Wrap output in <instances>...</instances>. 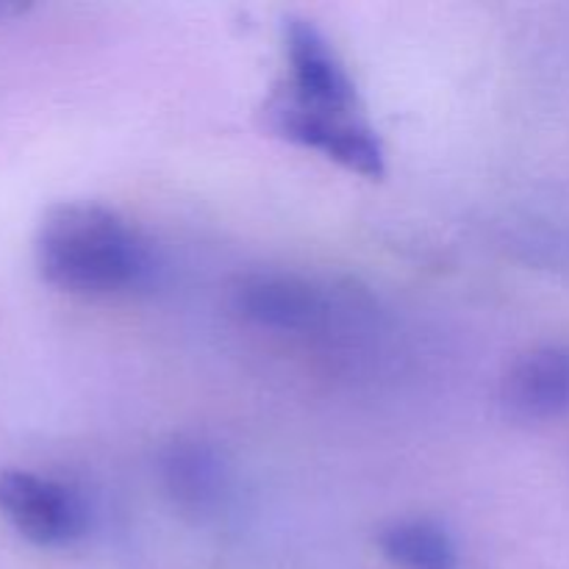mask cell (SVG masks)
<instances>
[{
  "label": "cell",
  "instance_id": "cell-1",
  "mask_svg": "<svg viewBox=\"0 0 569 569\" xmlns=\"http://www.w3.org/2000/svg\"><path fill=\"white\" fill-rule=\"evenodd\" d=\"M37 267L50 287L106 295L142 281L150 259L139 233L117 211L70 200L56 203L39 222Z\"/></svg>",
  "mask_w": 569,
  "mask_h": 569
},
{
  "label": "cell",
  "instance_id": "cell-2",
  "mask_svg": "<svg viewBox=\"0 0 569 569\" xmlns=\"http://www.w3.org/2000/svg\"><path fill=\"white\" fill-rule=\"evenodd\" d=\"M267 122L289 142L317 150L359 176L381 178L387 170L381 139L361 111L309 109L276 94L267 106Z\"/></svg>",
  "mask_w": 569,
  "mask_h": 569
},
{
  "label": "cell",
  "instance_id": "cell-3",
  "mask_svg": "<svg viewBox=\"0 0 569 569\" xmlns=\"http://www.w3.org/2000/svg\"><path fill=\"white\" fill-rule=\"evenodd\" d=\"M0 515L39 548H64L87 531V506L67 483L14 467L0 470Z\"/></svg>",
  "mask_w": 569,
  "mask_h": 569
},
{
  "label": "cell",
  "instance_id": "cell-4",
  "mask_svg": "<svg viewBox=\"0 0 569 569\" xmlns=\"http://www.w3.org/2000/svg\"><path fill=\"white\" fill-rule=\"evenodd\" d=\"M289 59L287 98L309 109L361 111L356 83L326 33L311 20L292 17L283 28Z\"/></svg>",
  "mask_w": 569,
  "mask_h": 569
},
{
  "label": "cell",
  "instance_id": "cell-5",
  "mask_svg": "<svg viewBox=\"0 0 569 569\" xmlns=\"http://www.w3.org/2000/svg\"><path fill=\"white\" fill-rule=\"evenodd\" d=\"M239 315L270 331H311L328 317L320 287L289 272H253L233 289Z\"/></svg>",
  "mask_w": 569,
  "mask_h": 569
},
{
  "label": "cell",
  "instance_id": "cell-6",
  "mask_svg": "<svg viewBox=\"0 0 569 569\" xmlns=\"http://www.w3.org/2000/svg\"><path fill=\"white\" fill-rule=\"evenodd\" d=\"M503 403L522 420L569 415V345H548L522 356L503 381Z\"/></svg>",
  "mask_w": 569,
  "mask_h": 569
},
{
  "label": "cell",
  "instance_id": "cell-7",
  "mask_svg": "<svg viewBox=\"0 0 569 569\" xmlns=\"http://www.w3.org/2000/svg\"><path fill=\"white\" fill-rule=\"evenodd\" d=\"M161 476L172 500L194 515L214 509L226 489L220 459L200 442H172L161 459Z\"/></svg>",
  "mask_w": 569,
  "mask_h": 569
},
{
  "label": "cell",
  "instance_id": "cell-8",
  "mask_svg": "<svg viewBox=\"0 0 569 569\" xmlns=\"http://www.w3.org/2000/svg\"><path fill=\"white\" fill-rule=\"evenodd\" d=\"M381 553L400 569H459V550L439 522L398 520L378 537Z\"/></svg>",
  "mask_w": 569,
  "mask_h": 569
}]
</instances>
